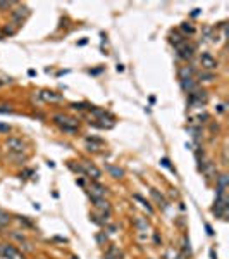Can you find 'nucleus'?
Listing matches in <instances>:
<instances>
[{"label":"nucleus","instance_id":"nucleus-1","mask_svg":"<svg viewBox=\"0 0 229 259\" xmlns=\"http://www.w3.org/2000/svg\"><path fill=\"white\" fill-rule=\"evenodd\" d=\"M200 62H202V66L205 67V69H214V67H217V61H215L210 54H207V52L200 56Z\"/></svg>","mask_w":229,"mask_h":259},{"label":"nucleus","instance_id":"nucleus-2","mask_svg":"<svg viewBox=\"0 0 229 259\" xmlns=\"http://www.w3.org/2000/svg\"><path fill=\"white\" fill-rule=\"evenodd\" d=\"M30 14V11H28L26 7H19L16 9V11H12V19H14L16 24H22V21H24V17Z\"/></svg>","mask_w":229,"mask_h":259},{"label":"nucleus","instance_id":"nucleus-3","mask_svg":"<svg viewBox=\"0 0 229 259\" xmlns=\"http://www.w3.org/2000/svg\"><path fill=\"white\" fill-rule=\"evenodd\" d=\"M176 48H177L179 57H183V59H189V57L193 56V47H189V45H186V43L176 45Z\"/></svg>","mask_w":229,"mask_h":259},{"label":"nucleus","instance_id":"nucleus-4","mask_svg":"<svg viewBox=\"0 0 229 259\" xmlns=\"http://www.w3.org/2000/svg\"><path fill=\"white\" fill-rule=\"evenodd\" d=\"M85 173L88 174V176H91L93 180H100V178H102V171H100L96 166L90 164V163H85Z\"/></svg>","mask_w":229,"mask_h":259},{"label":"nucleus","instance_id":"nucleus-5","mask_svg":"<svg viewBox=\"0 0 229 259\" xmlns=\"http://www.w3.org/2000/svg\"><path fill=\"white\" fill-rule=\"evenodd\" d=\"M0 254L5 256L7 259H16L19 252L16 251V249L12 247V245H0Z\"/></svg>","mask_w":229,"mask_h":259},{"label":"nucleus","instance_id":"nucleus-6","mask_svg":"<svg viewBox=\"0 0 229 259\" xmlns=\"http://www.w3.org/2000/svg\"><path fill=\"white\" fill-rule=\"evenodd\" d=\"M7 147L11 149V150H14V152H22L24 150V144H22V140H19V138H9L7 140Z\"/></svg>","mask_w":229,"mask_h":259},{"label":"nucleus","instance_id":"nucleus-7","mask_svg":"<svg viewBox=\"0 0 229 259\" xmlns=\"http://www.w3.org/2000/svg\"><path fill=\"white\" fill-rule=\"evenodd\" d=\"M102 195H105V187L98 185V183H93L90 197H91V199H102Z\"/></svg>","mask_w":229,"mask_h":259},{"label":"nucleus","instance_id":"nucleus-8","mask_svg":"<svg viewBox=\"0 0 229 259\" xmlns=\"http://www.w3.org/2000/svg\"><path fill=\"white\" fill-rule=\"evenodd\" d=\"M181 86H183V90L188 92V93H191V92H195L196 90V83L193 81L191 78H183L181 80Z\"/></svg>","mask_w":229,"mask_h":259},{"label":"nucleus","instance_id":"nucleus-9","mask_svg":"<svg viewBox=\"0 0 229 259\" xmlns=\"http://www.w3.org/2000/svg\"><path fill=\"white\" fill-rule=\"evenodd\" d=\"M105 168H107V171L110 173V176H112V178H122V176H124V171H122L121 168H117V166H110V164H105Z\"/></svg>","mask_w":229,"mask_h":259},{"label":"nucleus","instance_id":"nucleus-10","mask_svg":"<svg viewBox=\"0 0 229 259\" xmlns=\"http://www.w3.org/2000/svg\"><path fill=\"white\" fill-rule=\"evenodd\" d=\"M150 195L153 197V200H155V202H159L160 206L164 207V209L167 207V202H166V199H164V195H162V193H159L155 188H152V190H150Z\"/></svg>","mask_w":229,"mask_h":259},{"label":"nucleus","instance_id":"nucleus-11","mask_svg":"<svg viewBox=\"0 0 229 259\" xmlns=\"http://www.w3.org/2000/svg\"><path fill=\"white\" fill-rule=\"evenodd\" d=\"M93 202H95V207H98V209H104V211L110 213V204L107 202V200L104 199H91Z\"/></svg>","mask_w":229,"mask_h":259},{"label":"nucleus","instance_id":"nucleus-12","mask_svg":"<svg viewBox=\"0 0 229 259\" xmlns=\"http://www.w3.org/2000/svg\"><path fill=\"white\" fill-rule=\"evenodd\" d=\"M134 226H136L140 232H147L148 223H147V219H143V218H136V221H134Z\"/></svg>","mask_w":229,"mask_h":259},{"label":"nucleus","instance_id":"nucleus-13","mask_svg":"<svg viewBox=\"0 0 229 259\" xmlns=\"http://www.w3.org/2000/svg\"><path fill=\"white\" fill-rule=\"evenodd\" d=\"M41 97L45 100H60V95L55 92H41Z\"/></svg>","mask_w":229,"mask_h":259},{"label":"nucleus","instance_id":"nucleus-14","mask_svg":"<svg viewBox=\"0 0 229 259\" xmlns=\"http://www.w3.org/2000/svg\"><path fill=\"white\" fill-rule=\"evenodd\" d=\"M191 74H193L191 67H181V69H179V76H181V80L183 78H191Z\"/></svg>","mask_w":229,"mask_h":259},{"label":"nucleus","instance_id":"nucleus-15","mask_svg":"<svg viewBox=\"0 0 229 259\" xmlns=\"http://www.w3.org/2000/svg\"><path fill=\"white\" fill-rule=\"evenodd\" d=\"M217 183H219L217 187H222V188H226V187H227V183H229V176H227V174H221Z\"/></svg>","mask_w":229,"mask_h":259},{"label":"nucleus","instance_id":"nucleus-16","mask_svg":"<svg viewBox=\"0 0 229 259\" xmlns=\"http://www.w3.org/2000/svg\"><path fill=\"white\" fill-rule=\"evenodd\" d=\"M134 199H136V200H140V202L143 204L145 207H147V211H148V213H153V209H152V206H150V204H148V202H147V200H145L141 195H138V193H134Z\"/></svg>","mask_w":229,"mask_h":259},{"label":"nucleus","instance_id":"nucleus-17","mask_svg":"<svg viewBox=\"0 0 229 259\" xmlns=\"http://www.w3.org/2000/svg\"><path fill=\"white\" fill-rule=\"evenodd\" d=\"M54 119H55V123H59V125H67V121H69V118L67 116H62V114H55L54 116Z\"/></svg>","mask_w":229,"mask_h":259},{"label":"nucleus","instance_id":"nucleus-18","mask_svg":"<svg viewBox=\"0 0 229 259\" xmlns=\"http://www.w3.org/2000/svg\"><path fill=\"white\" fill-rule=\"evenodd\" d=\"M181 30L185 31V33H189V35L195 33V28H193V26H189L188 22H183V24H181Z\"/></svg>","mask_w":229,"mask_h":259},{"label":"nucleus","instance_id":"nucleus-19","mask_svg":"<svg viewBox=\"0 0 229 259\" xmlns=\"http://www.w3.org/2000/svg\"><path fill=\"white\" fill-rule=\"evenodd\" d=\"M9 219H11V218H9L5 213H0V226H5L9 223Z\"/></svg>","mask_w":229,"mask_h":259},{"label":"nucleus","instance_id":"nucleus-20","mask_svg":"<svg viewBox=\"0 0 229 259\" xmlns=\"http://www.w3.org/2000/svg\"><path fill=\"white\" fill-rule=\"evenodd\" d=\"M71 107L76 109V111H83V109L88 107V104H83V102H79V104H71Z\"/></svg>","mask_w":229,"mask_h":259},{"label":"nucleus","instance_id":"nucleus-21","mask_svg":"<svg viewBox=\"0 0 229 259\" xmlns=\"http://www.w3.org/2000/svg\"><path fill=\"white\" fill-rule=\"evenodd\" d=\"M200 80H203V81H212L214 76L210 73H200Z\"/></svg>","mask_w":229,"mask_h":259},{"label":"nucleus","instance_id":"nucleus-22","mask_svg":"<svg viewBox=\"0 0 229 259\" xmlns=\"http://www.w3.org/2000/svg\"><path fill=\"white\" fill-rule=\"evenodd\" d=\"M100 147H102V145H96V144H91V142H86V149H88V150H93V152H96Z\"/></svg>","mask_w":229,"mask_h":259},{"label":"nucleus","instance_id":"nucleus-23","mask_svg":"<svg viewBox=\"0 0 229 259\" xmlns=\"http://www.w3.org/2000/svg\"><path fill=\"white\" fill-rule=\"evenodd\" d=\"M160 163H162V166H166V168H169V169H172V171H174V168L171 166V161L167 159V157H162V161H160ZM174 173H176V171H174Z\"/></svg>","mask_w":229,"mask_h":259},{"label":"nucleus","instance_id":"nucleus-24","mask_svg":"<svg viewBox=\"0 0 229 259\" xmlns=\"http://www.w3.org/2000/svg\"><path fill=\"white\" fill-rule=\"evenodd\" d=\"M62 130L64 131H67V133H76V131H78V128H72V126H67V125H64Z\"/></svg>","mask_w":229,"mask_h":259},{"label":"nucleus","instance_id":"nucleus-25","mask_svg":"<svg viewBox=\"0 0 229 259\" xmlns=\"http://www.w3.org/2000/svg\"><path fill=\"white\" fill-rule=\"evenodd\" d=\"M0 131H2V133H9V131H11V126L4 125V123H0Z\"/></svg>","mask_w":229,"mask_h":259},{"label":"nucleus","instance_id":"nucleus-26","mask_svg":"<svg viewBox=\"0 0 229 259\" xmlns=\"http://www.w3.org/2000/svg\"><path fill=\"white\" fill-rule=\"evenodd\" d=\"M0 112H12V109L9 105H0Z\"/></svg>","mask_w":229,"mask_h":259},{"label":"nucleus","instance_id":"nucleus-27","mask_svg":"<svg viewBox=\"0 0 229 259\" xmlns=\"http://www.w3.org/2000/svg\"><path fill=\"white\" fill-rule=\"evenodd\" d=\"M105 238H107V237H105L104 233H98V235H96V240H98V242H105Z\"/></svg>","mask_w":229,"mask_h":259},{"label":"nucleus","instance_id":"nucleus-28","mask_svg":"<svg viewBox=\"0 0 229 259\" xmlns=\"http://www.w3.org/2000/svg\"><path fill=\"white\" fill-rule=\"evenodd\" d=\"M11 5V2H0V9H7Z\"/></svg>","mask_w":229,"mask_h":259},{"label":"nucleus","instance_id":"nucleus-29","mask_svg":"<svg viewBox=\"0 0 229 259\" xmlns=\"http://www.w3.org/2000/svg\"><path fill=\"white\" fill-rule=\"evenodd\" d=\"M153 240H155V244H160V237H159V233H155V235H153Z\"/></svg>","mask_w":229,"mask_h":259},{"label":"nucleus","instance_id":"nucleus-30","mask_svg":"<svg viewBox=\"0 0 229 259\" xmlns=\"http://www.w3.org/2000/svg\"><path fill=\"white\" fill-rule=\"evenodd\" d=\"M115 230H117V228H115L114 225H110V226H109V232H110V233H115Z\"/></svg>","mask_w":229,"mask_h":259},{"label":"nucleus","instance_id":"nucleus-31","mask_svg":"<svg viewBox=\"0 0 229 259\" xmlns=\"http://www.w3.org/2000/svg\"><path fill=\"white\" fill-rule=\"evenodd\" d=\"M205 228H207L208 235H212V233H214V232H212V228H210V225H205Z\"/></svg>","mask_w":229,"mask_h":259},{"label":"nucleus","instance_id":"nucleus-32","mask_svg":"<svg viewBox=\"0 0 229 259\" xmlns=\"http://www.w3.org/2000/svg\"><path fill=\"white\" fill-rule=\"evenodd\" d=\"M210 256H212V259H217V256H215L214 251H210Z\"/></svg>","mask_w":229,"mask_h":259},{"label":"nucleus","instance_id":"nucleus-33","mask_svg":"<svg viewBox=\"0 0 229 259\" xmlns=\"http://www.w3.org/2000/svg\"><path fill=\"white\" fill-rule=\"evenodd\" d=\"M2 83H4V81H2V80H0V86H2Z\"/></svg>","mask_w":229,"mask_h":259},{"label":"nucleus","instance_id":"nucleus-34","mask_svg":"<svg viewBox=\"0 0 229 259\" xmlns=\"http://www.w3.org/2000/svg\"><path fill=\"white\" fill-rule=\"evenodd\" d=\"M0 38H2V35H0Z\"/></svg>","mask_w":229,"mask_h":259},{"label":"nucleus","instance_id":"nucleus-35","mask_svg":"<svg viewBox=\"0 0 229 259\" xmlns=\"http://www.w3.org/2000/svg\"><path fill=\"white\" fill-rule=\"evenodd\" d=\"M72 259H76V257H72Z\"/></svg>","mask_w":229,"mask_h":259}]
</instances>
